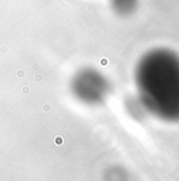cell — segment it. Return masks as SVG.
<instances>
[{"label":"cell","instance_id":"1","mask_svg":"<svg viewBox=\"0 0 179 181\" xmlns=\"http://www.w3.org/2000/svg\"><path fill=\"white\" fill-rule=\"evenodd\" d=\"M136 85L142 103L167 117H179V57L158 49L143 56L136 67Z\"/></svg>","mask_w":179,"mask_h":181},{"label":"cell","instance_id":"2","mask_svg":"<svg viewBox=\"0 0 179 181\" xmlns=\"http://www.w3.org/2000/svg\"><path fill=\"white\" fill-rule=\"evenodd\" d=\"M70 88L79 102L97 105L105 101L111 91L110 81L100 71L86 66L77 71L72 77Z\"/></svg>","mask_w":179,"mask_h":181},{"label":"cell","instance_id":"3","mask_svg":"<svg viewBox=\"0 0 179 181\" xmlns=\"http://www.w3.org/2000/svg\"><path fill=\"white\" fill-rule=\"evenodd\" d=\"M110 1L113 10L122 16L132 14L138 4V0H110Z\"/></svg>","mask_w":179,"mask_h":181}]
</instances>
